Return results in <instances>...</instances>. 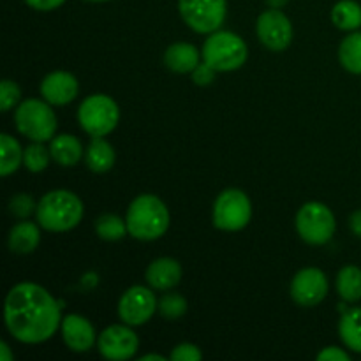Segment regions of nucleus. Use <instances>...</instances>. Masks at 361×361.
<instances>
[{
    "label": "nucleus",
    "instance_id": "1",
    "mask_svg": "<svg viewBox=\"0 0 361 361\" xmlns=\"http://www.w3.org/2000/svg\"><path fill=\"white\" fill-rule=\"evenodd\" d=\"M62 323L60 307L44 288L32 282L14 286L6 300V324L14 338L41 344L53 337Z\"/></svg>",
    "mask_w": 361,
    "mask_h": 361
},
{
    "label": "nucleus",
    "instance_id": "2",
    "mask_svg": "<svg viewBox=\"0 0 361 361\" xmlns=\"http://www.w3.org/2000/svg\"><path fill=\"white\" fill-rule=\"evenodd\" d=\"M169 212L159 197L152 194L137 196L127 210V229L136 240L150 242L168 231Z\"/></svg>",
    "mask_w": 361,
    "mask_h": 361
},
{
    "label": "nucleus",
    "instance_id": "3",
    "mask_svg": "<svg viewBox=\"0 0 361 361\" xmlns=\"http://www.w3.org/2000/svg\"><path fill=\"white\" fill-rule=\"evenodd\" d=\"M37 222L42 229L53 233L69 231L83 217V203L71 190H51L37 204Z\"/></svg>",
    "mask_w": 361,
    "mask_h": 361
},
{
    "label": "nucleus",
    "instance_id": "4",
    "mask_svg": "<svg viewBox=\"0 0 361 361\" xmlns=\"http://www.w3.org/2000/svg\"><path fill=\"white\" fill-rule=\"evenodd\" d=\"M203 60L217 73L240 69L247 60L245 41L233 32H212L204 41Z\"/></svg>",
    "mask_w": 361,
    "mask_h": 361
},
{
    "label": "nucleus",
    "instance_id": "5",
    "mask_svg": "<svg viewBox=\"0 0 361 361\" xmlns=\"http://www.w3.org/2000/svg\"><path fill=\"white\" fill-rule=\"evenodd\" d=\"M18 130L30 140L44 143L56 133V115L46 102L39 99H28L18 106L14 113Z\"/></svg>",
    "mask_w": 361,
    "mask_h": 361
},
{
    "label": "nucleus",
    "instance_id": "6",
    "mask_svg": "<svg viewBox=\"0 0 361 361\" xmlns=\"http://www.w3.org/2000/svg\"><path fill=\"white\" fill-rule=\"evenodd\" d=\"M78 118H80V126L85 133L94 137H102L115 129L120 118V111L111 97L94 94L81 102Z\"/></svg>",
    "mask_w": 361,
    "mask_h": 361
},
{
    "label": "nucleus",
    "instance_id": "7",
    "mask_svg": "<svg viewBox=\"0 0 361 361\" xmlns=\"http://www.w3.org/2000/svg\"><path fill=\"white\" fill-rule=\"evenodd\" d=\"M298 235L310 245L330 242L335 233V217L330 208L317 201H310L300 208L296 215Z\"/></svg>",
    "mask_w": 361,
    "mask_h": 361
},
{
    "label": "nucleus",
    "instance_id": "8",
    "mask_svg": "<svg viewBox=\"0 0 361 361\" xmlns=\"http://www.w3.org/2000/svg\"><path fill=\"white\" fill-rule=\"evenodd\" d=\"M252 215L250 200L238 189H226L219 194L214 207V224L222 231H240Z\"/></svg>",
    "mask_w": 361,
    "mask_h": 361
},
{
    "label": "nucleus",
    "instance_id": "9",
    "mask_svg": "<svg viewBox=\"0 0 361 361\" xmlns=\"http://www.w3.org/2000/svg\"><path fill=\"white\" fill-rule=\"evenodd\" d=\"M178 9L183 21L200 34L219 30L226 20V0H178Z\"/></svg>",
    "mask_w": 361,
    "mask_h": 361
},
{
    "label": "nucleus",
    "instance_id": "10",
    "mask_svg": "<svg viewBox=\"0 0 361 361\" xmlns=\"http://www.w3.org/2000/svg\"><path fill=\"white\" fill-rule=\"evenodd\" d=\"M157 307L159 302L150 289L143 286H134L123 293L118 303V316L129 326H141L152 319Z\"/></svg>",
    "mask_w": 361,
    "mask_h": 361
},
{
    "label": "nucleus",
    "instance_id": "11",
    "mask_svg": "<svg viewBox=\"0 0 361 361\" xmlns=\"http://www.w3.org/2000/svg\"><path fill=\"white\" fill-rule=\"evenodd\" d=\"M97 348L106 360H129L136 355L137 348H140V338L129 326L113 324L99 335Z\"/></svg>",
    "mask_w": 361,
    "mask_h": 361
},
{
    "label": "nucleus",
    "instance_id": "12",
    "mask_svg": "<svg viewBox=\"0 0 361 361\" xmlns=\"http://www.w3.org/2000/svg\"><path fill=\"white\" fill-rule=\"evenodd\" d=\"M257 35L271 51H282L293 41V27L282 11L268 9L257 18Z\"/></svg>",
    "mask_w": 361,
    "mask_h": 361
},
{
    "label": "nucleus",
    "instance_id": "13",
    "mask_svg": "<svg viewBox=\"0 0 361 361\" xmlns=\"http://www.w3.org/2000/svg\"><path fill=\"white\" fill-rule=\"evenodd\" d=\"M328 295L326 275L319 268H305L298 271L291 282V296L298 305L314 307Z\"/></svg>",
    "mask_w": 361,
    "mask_h": 361
},
{
    "label": "nucleus",
    "instance_id": "14",
    "mask_svg": "<svg viewBox=\"0 0 361 361\" xmlns=\"http://www.w3.org/2000/svg\"><path fill=\"white\" fill-rule=\"evenodd\" d=\"M41 94L48 104H69L78 95L76 78L66 71H56V73L48 74L41 83Z\"/></svg>",
    "mask_w": 361,
    "mask_h": 361
},
{
    "label": "nucleus",
    "instance_id": "15",
    "mask_svg": "<svg viewBox=\"0 0 361 361\" xmlns=\"http://www.w3.org/2000/svg\"><path fill=\"white\" fill-rule=\"evenodd\" d=\"M62 335L67 348L76 353H85L95 344V331L90 321L78 314H69L62 319Z\"/></svg>",
    "mask_w": 361,
    "mask_h": 361
},
{
    "label": "nucleus",
    "instance_id": "16",
    "mask_svg": "<svg viewBox=\"0 0 361 361\" xmlns=\"http://www.w3.org/2000/svg\"><path fill=\"white\" fill-rule=\"evenodd\" d=\"M182 279V267L173 257H161L150 263L147 270L148 284L159 291H168L175 288Z\"/></svg>",
    "mask_w": 361,
    "mask_h": 361
},
{
    "label": "nucleus",
    "instance_id": "17",
    "mask_svg": "<svg viewBox=\"0 0 361 361\" xmlns=\"http://www.w3.org/2000/svg\"><path fill=\"white\" fill-rule=\"evenodd\" d=\"M164 63L173 73H192L200 66V53L189 42H176L166 49Z\"/></svg>",
    "mask_w": 361,
    "mask_h": 361
},
{
    "label": "nucleus",
    "instance_id": "18",
    "mask_svg": "<svg viewBox=\"0 0 361 361\" xmlns=\"http://www.w3.org/2000/svg\"><path fill=\"white\" fill-rule=\"evenodd\" d=\"M41 242V231L34 222H20L9 233V249L16 254H30Z\"/></svg>",
    "mask_w": 361,
    "mask_h": 361
},
{
    "label": "nucleus",
    "instance_id": "19",
    "mask_svg": "<svg viewBox=\"0 0 361 361\" xmlns=\"http://www.w3.org/2000/svg\"><path fill=\"white\" fill-rule=\"evenodd\" d=\"M49 152H51V157L66 168L78 164L80 159L83 157V147H81L80 140L69 136V134H62V136H56L55 140H51Z\"/></svg>",
    "mask_w": 361,
    "mask_h": 361
},
{
    "label": "nucleus",
    "instance_id": "20",
    "mask_svg": "<svg viewBox=\"0 0 361 361\" xmlns=\"http://www.w3.org/2000/svg\"><path fill=\"white\" fill-rule=\"evenodd\" d=\"M115 164V150L102 137H94L87 150V166L94 173H106Z\"/></svg>",
    "mask_w": 361,
    "mask_h": 361
},
{
    "label": "nucleus",
    "instance_id": "21",
    "mask_svg": "<svg viewBox=\"0 0 361 361\" xmlns=\"http://www.w3.org/2000/svg\"><path fill=\"white\" fill-rule=\"evenodd\" d=\"M338 331L344 341V344L355 353H361V309L345 310L342 316L341 324H338Z\"/></svg>",
    "mask_w": 361,
    "mask_h": 361
},
{
    "label": "nucleus",
    "instance_id": "22",
    "mask_svg": "<svg viewBox=\"0 0 361 361\" xmlns=\"http://www.w3.org/2000/svg\"><path fill=\"white\" fill-rule=\"evenodd\" d=\"M331 20L341 30H358L361 27V6L355 0H341L331 9Z\"/></svg>",
    "mask_w": 361,
    "mask_h": 361
},
{
    "label": "nucleus",
    "instance_id": "23",
    "mask_svg": "<svg viewBox=\"0 0 361 361\" xmlns=\"http://www.w3.org/2000/svg\"><path fill=\"white\" fill-rule=\"evenodd\" d=\"M337 291L345 302L361 300V270L358 267H345L338 271Z\"/></svg>",
    "mask_w": 361,
    "mask_h": 361
},
{
    "label": "nucleus",
    "instance_id": "24",
    "mask_svg": "<svg viewBox=\"0 0 361 361\" xmlns=\"http://www.w3.org/2000/svg\"><path fill=\"white\" fill-rule=\"evenodd\" d=\"M338 59L349 73L361 74V32H355L342 41Z\"/></svg>",
    "mask_w": 361,
    "mask_h": 361
},
{
    "label": "nucleus",
    "instance_id": "25",
    "mask_svg": "<svg viewBox=\"0 0 361 361\" xmlns=\"http://www.w3.org/2000/svg\"><path fill=\"white\" fill-rule=\"evenodd\" d=\"M0 148H2L0 173H2V176H9L23 162V150H21L20 143L13 136H9V134H2L0 136Z\"/></svg>",
    "mask_w": 361,
    "mask_h": 361
},
{
    "label": "nucleus",
    "instance_id": "26",
    "mask_svg": "<svg viewBox=\"0 0 361 361\" xmlns=\"http://www.w3.org/2000/svg\"><path fill=\"white\" fill-rule=\"evenodd\" d=\"M95 231H97V235L102 240L116 242V240H122L129 229H127V221H122L118 215L106 214L97 219V222H95Z\"/></svg>",
    "mask_w": 361,
    "mask_h": 361
},
{
    "label": "nucleus",
    "instance_id": "27",
    "mask_svg": "<svg viewBox=\"0 0 361 361\" xmlns=\"http://www.w3.org/2000/svg\"><path fill=\"white\" fill-rule=\"evenodd\" d=\"M49 157H51V152L46 150L39 141H35L34 145L23 150V164L32 173H39L48 168Z\"/></svg>",
    "mask_w": 361,
    "mask_h": 361
},
{
    "label": "nucleus",
    "instance_id": "28",
    "mask_svg": "<svg viewBox=\"0 0 361 361\" xmlns=\"http://www.w3.org/2000/svg\"><path fill=\"white\" fill-rule=\"evenodd\" d=\"M159 310L166 319H178L187 312V302L183 296L176 295V293H169L159 300Z\"/></svg>",
    "mask_w": 361,
    "mask_h": 361
},
{
    "label": "nucleus",
    "instance_id": "29",
    "mask_svg": "<svg viewBox=\"0 0 361 361\" xmlns=\"http://www.w3.org/2000/svg\"><path fill=\"white\" fill-rule=\"evenodd\" d=\"M9 210L11 214L16 215V217L27 219L32 212L37 210V204L34 203V200H32L28 194H16V196L11 197Z\"/></svg>",
    "mask_w": 361,
    "mask_h": 361
},
{
    "label": "nucleus",
    "instance_id": "30",
    "mask_svg": "<svg viewBox=\"0 0 361 361\" xmlns=\"http://www.w3.org/2000/svg\"><path fill=\"white\" fill-rule=\"evenodd\" d=\"M21 97V92L18 85L11 80H4L0 85V108L2 111H9Z\"/></svg>",
    "mask_w": 361,
    "mask_h": 361
},
{
    "label": "nucleus",
    "instance_id": "31",
    "mask_svg": "<svg viewBox=\"0 0 361 361\" xmlns=\"http://www.w3.org/2000/svg\"><path fill=\"white\" fill-rule=\"evenodd\" d=\"M203 358L200 348L194 344H180L173 349L171 360L173 361H200Z\"/></svg>",
    "mask_w": 361,
    "mask_h": 361
},
{
    "label": "nucleus",
    "instance_id": "32",
    "mask_svg": "<svg viewBox=\"0 0 361 361\" xmlns=\"http://www.w3.org/2000/svg\"><path fill=\"white\" fill-rule=\"evenodd\" d=\"M215 73H217V71L212 69V67L208 66L207 62H203L192 71V81L196 85H201V87H204V85H210L212 81L215 80Z\"/></svg>",
    "mask_w": 361,
    "mask_h": 361
},
{
    "label": "nucleus",
    "instance_id": "33",
    "mask_svg": "<svg viewBox=\"0 0 361 361\" xmlns=\"http://www.w3.org/2000/svg\"><path fill=\"white\" fill-rule=\"evenodd\" d=\"M319 361H349V355L338 348H326L317 355Z\"/></svg>",
    "mask_w": 361,
    "mask_h": 361
},
{
    "label": "nucleus",
    "instance_id": "34",
    "mask_svg": "<svg viewBox=\"0 0 361 361\" xmlns=\"http://www.w3.org/2000/svg\"><path fill=\"white\" fill-rule=\"evenodd\" d=\"M25 2L37 11H53L62 6L66 0H25Z\"/></svg>",
    "mask_w": 361,
    "mask_h": 361
},
{
    "label": "nucleus",
    "instance_id": "35",
    "mask_svg": "<svg viewBox=\"0 0 361 361\" xmlns=\"http://www.w3.org/2000/svg\"><path fill=\"white\" fill-rule=\"evenodd\" d=\"M349 228H351V231L355 233L358 238H361V210H356L355 214L349 217Z\"/></svg>",
    "mask_w": 361,
    "mask_h": 361
},
{
    "label": "nucleus",
    "instance_id": "36",
    "mask_svg": "<svg viewBox=\"0 0 361 361\" xmlns=\"http://www.w3.org/2000/svg\"><path fill=\"white\" fill-rule=\"evenodd\" d=\"M267 4L271 9H281V7H284L288 4V0H267Z\"/></svg>",
    "mask_w": 361,
    "mask_h": 361
},
{
    "label": "nucleus",
    "instance_id": "37",
    "mask_svg": "<svg viewBox=\"0 0 361 361\" xmlns=\"http://www.w3.org/2000/svg\"><path fill=\"white\" fill-rule=\"evenodd\" d=\"M0 349H2V353H4V360H6V361L13 360V355L9 353V348H7L6 342H2V344H0Z\"/></svg>",
    "mask_w": 361,
    "mask_h": 361
},
{
    "label": "nucleus",
    "instance_id": "38",
    "mask_svg": "<svg viewBox=\"0 0 361 361\" xmlns=\"http://www.w3.org/2000/svg\"><path fill=\"white\" fill-rule=\"evenodd\" d=\"M143 361H148V360H157V361H164L166 358L164 356H161V355H147V356H143V358H141Z\"/></svg>",
    "mask_w": 361,
    "mask_h": 361
},
{
    "label": "nucleus",
    "instance_id": "39",
    "mask_svg": "<svg viewBox=\"0 0 361 361\" xmlns=\"http://www.w3.org/2000/svg\"><path fill=\"white\" fill-rule=\"evenodd\" d=\"M88 2H108V0H88Z\"/></svg>",
    "mask_w": 361,
    "mask_h": 361
}]
</instances>
